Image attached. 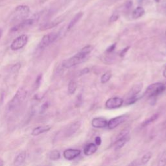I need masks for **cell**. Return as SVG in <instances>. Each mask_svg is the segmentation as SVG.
<instances>
[{
    "mask_svg": "<svg viewBox=\"0 0 166 166\" xmlns=\"http://www.w3.org/2000/svg\"><path fill=\"white\" fill-rule=\"evenodd\" d=\"M94 50V46L88 45L80 50L76 55L65 60L62 63V66L65 68H70L84 62Z\"/></svg>",
    "mask_w": 166,
    "mask_h": 166,
    "instance_id": "cell-1",
    "label": "cell"
},
{
    "mask_svg": "<svg viewBox=\"0 0 166 166\" xmlns=\"http://www.w3.org/2000/svg\"><path fill=\"white\" fill-rule=\"evenodd\" d=\"M27 95V92L26 90L24 88H20L16 92V94L14 95L11 101L9 102L8 105L9 110L13 111L19 108V106L21 105V103L26 98Z\"/></svg>",
    "mask_w": 166,
    "mask_h": 166,
    "instance_id": "cell-2",
    "label": "cell"
},
{
    "mask_svg": "<svg viewBox=\"0 0 166 166\" xmlns=\"http://www.w3.org/2000/svg\"><path fill=\"white\" fill-rule=\"evenodd\" d=\"M166 86L162 82H156L149 86L145 92V95L148 97H155L165 91Z\"/></svg>",
    "mask_w": 166,
    "mask_h": 166,
    "instance_id": "cell-3",
    "label": "cell"
},
{
    "mask_svg": "<svg viewBox=\"0 0 166 166\" xmlns=\"http://www.w3.org/2000/svg\"><path fill=\"white\" fill-rule=\"evenodd\" d=\"M30 8L27 5H19L14 10L13 14L14 21H23L28 18L30 14Z\"/></svg>",
    "mask_w": 166,
    "mask_h": 166,
    "instance_id": "cell-4",
    "label": "cell"
},
{
    "mask_svg": "<svg viewBox=\"0 0 166 166\" xmlns=\"http://www.w3.org/2000/svg\"><path fill=\"white\" fill-rule=\"evenodd\" d=\"M58 36V34L56 33H51L45 35L39 43L37 50L40 51L44 50L46 47L57 40Z\"/></svg>",
    "mask_w": 166,
    "mask_h": 166,
    "instance_id": "cell-5",
    "label": "cell"
},
{
    "mask_svg": "<svg viewBox=\"0 0 166 166\" xmlns=\"http://www.w3.org/2000/svg\"><path fill=\"white\" fill-rule=\"evenodd\" d=\"M38 19H39V16L35 15V16H33L32 18H28V19L27 18L25 19H24V20L21 21L20 23H18V25L14 26V27L12 28L11 31L12 32H16V31L21 30V29L27 27L31 26L35 23V21H37Z\"/></svg>",
    "mask_w": 166,
    "mask_h": 166,
    "instance_id": "cell-6",
    "label": "cell"
},
{
    "mask_svg": "<svg viewBox=\"0 0 166 166\" xmlns=\"http://www.w3.org/2000/svg\"><path fill=\"white\" fill-rule=\"evenodd\" d=\"M28 42V36L26 35H22L14 40L11 45L12 50L16 51L20 50L25 46Z\"/></svg>",
    "mask_w": 166,
    "mask_h": 166,
    "instance_id": "cell-7",
    "label": "cell"
},
{
    "mask_svg": "<svg viewBox=\"0 0 166 166\" xmlns=\"http://www.w3.org/2000/svg\"><path fill=\"white\" fill-rule=\"evenodd\" d=\"M123 104V99L121 97H114L107 100L105 106L108 109H116L121 107Z\"/></svg>",
    "mask_w": 166,
    "mask_h": 166,
    "instance_id": "cell-8",
    "label": "cell"
},
{
    "mask_svg": "<svg viewBox=\"0 0 166 166\" xmlns=\"http://www.w3.org/2000/svg\"><path fill=\"white\" fill-rule=\"evenodd\" d=\"M128 118V116L123 115L120 116L116 117V118H112L108 122V125L107 127L109 129H114L117 127L121 123H123L124 122L127 121Z\"/></svg>",
    "mask_w": 166,
    "mask_h": 166,
    "instance_id": "cell-9",
    "label": "cell"
},
{
    "mask_svg": "<svg viewBox=\"0 0 166 166\" xmlns=\"http://www.w3.org/2000/svg\"><path fill=\"white\" fill-rule=\"evenodd\" d=\"M81 126V123L80 121H75L74 123H71L69 126L67 127L64 131V135L65 137H70L75 134L76 132L79 130V128Z\"/></svg>",
    "mask_w": 166,
    "mask_h": 166,
    "instance_id": "cell-10",
    "label": "cell"
},
{
    "mask_svg": "<svg viewBox=\"0 0 166 166\" xmlns=\"http://www.w3.org/2000/svg\"><path fill=\"white\" fill-rule=\"evenodd\" d=\"M81 151L79 149H69L64 151L63 156L68 160H72L75 159V158L80 155Z\"/></svg>",
    "mask_w": 166,
    "mask_h": 166,
    "instance_id": "cell-11",
    "label": "cell"
},
{
    "mask_svg": "<svg viewBox=\"0 0 166 166\" xmlns=\"http://www.w3.org/2000/svg\"><path fill=\"white\" fill-rule=\"evenodd\" d=\"M107 125H108V121L103 118H95L92 121V125L94 128L102 129L106 127Z\"/></svg>",
    "mask_w": 166,
    "mask_h": 166,
    "instance_id": "cell-12",
    "label": "cell"
},
{
    "mask_svg": "<svg viewBox=\"0 0 166 166\" xmlns=\"http://www.w3.org/2000/svg\"><path fill=\"white\" fill-rule=\"evenodd\" d=\"M142 88H143L142 83H138V84L134 85L128 93L127 96V99L137 96L139 94V93L141 91Z\"/></svg>",
    "mask_w": 166,
    "mask_h": 166,
    "instance_id": "cell-13",
    "label": "cell"
},
{
    "mask_svg": "<svg viewBox=\"0 0 166 166\" xmlns=\"http://www.w3.org/2000/svg\"><path fill=\"white\" fill-rule=\"evenodd\" d=\"M129 139V135L116 139L115 143H114V149L116 151L121 149L122 147H123V146L125 145L126 143L127 142Z\"/></svg>",
    "mask_w": 166,
    "mask_h": 166,
    "instance_id": "cell-14",
    "label": "cell"
},
{
    "mask_svg": "<svg viewBox=\"0 0 166 166\" xmlns=\"http://www.w3.org/2000/svg\"><path fill=\"white\" fill-rule=\"evenodd\" d=\"M50 129H51V127L48 125L39 126L38 127L34 129L31 134H32L33 136H38L39 135V134L46 133V132L50 131Z\"/></svg>",
    "mask_w": 166,
    "mask_h": 166,
    "instance_id": "cell-15",
    "label": "cell"
},
{
    "mask_svg": "<svg viewBox=\"0 0 166 166\" xmlns=\"http://www.w3.org/2000/svg\"><path fill=\"white\" fill-rule=\"evenodd\" d=\"M97 150V145L95 143H89L85 147L84 149V153L85 155L90 156L94 154Z\"/></svg>",
    "mask_w": 166,
    "mask_h": 166,
    "instance_id": "cell-16",
    "label": "cell"
},
{
    "mask_svg": "<svg viewBox=\"0 0 166 166\" xmlns=\"http://www.w3.org/2000/svg\"><path fill=\"white\" fill-rule=\"evenodd\" d=\"M82 16H83V13H82V12H80V13H78L76 14V15H75L74 17V18H73V19H72V20L70 21V22L69 23V24H68L67 30L68 31H70L73 27H74L75 25H76L78 21H79L80 20V19H81Z\"/></svg>",
    "mask_w": 166,
    "mask_h": 166,
    "instance_id": "cell-17",
    "label": "cell"
},
{
    "mask_svg": "<svg viewBox=\"0 0 166 166\" xmlns=\"http://www.w3.org/2000/svg\"><path fill=\"white\" fill-rule=\"evenodd\" d=\"M26 155H27L25 151H23V152L18 154V155H17V157H16L15 160H14V165H22L25 161Z\"/></svg>",
    "mask_w": 166,
    "mask_h": 166,
    "instance_id": "cell-18",
    "label": "cell"
},
{
    "mask_svg": "<svg viewBox=\"0 0 166 166\" xmlns=\"http://www.w3.org/2000/svg\"><path fill=\"white\" fill-rule=\"evenodd\" d=\"M145 14V10L141 7H138L134 10L132 14V16L134 19H138L142 16Z\"/></svg>",
    "mask_w": 166,
    "mask_h": 166,
    "instance_id": "cell-19",
    "label": "cell"
},
{
    "mask_svg": "<svg viewBox=\"0 0 166 166\" xmlns=\"http://www.w3.org/2000/svg\"><path fill=\"white\" fill-rule=\"evenodd\" d=\"M158 117H159V114H154L153 116L150 117L149 118L146 119V120L144 121L142 124H141V127H145L146 126L149 125L150 124H151L157 120V119L158 118Z\"/></svg>",
    "mask_w": 166,
    "mask_h": 166,
    "instance_id": "cell-20",
    "label": "cell"
},
{
    "mask_svg": "<svg viewBox=\"0 0 166 166\" xmlns=\"http://www.w3.org/2000/svg\"><path fill=\"white\" fill-rule=\"evenodd\" d=\"M77 82L75 81V80H71L68 84V93L70 94H74L75 92V91L77 90Z\"/></svg>",
    "mask_w": 166,
    "mask_h": 166,
    "instance_id": "cell-21",
    "label": "cell"
},
{
    "mask_svg": "<svg viewBox=\"0 0 166 166\" xmlns=\"http://www.w3.org/2000/svg\"><path fill=\"white\" fill-rule=\"evenodd\" d=\"M49 158L51 160H57L60 158V153L58 150L51 151L49 154Z\"/></svg>",
    "mask_w": 166,
    "mask_h": 166,
    "instance_id": "cell-22",
    "label": "cell"
},
{
    "mask_svg": "<svg viewBox=\"0 0 166 166\" xmlns=\"http://www.w3.org/2000/svg\"><path fill=\"white\" fill-rule=\"evenodd\" d=\"M61 21H58V20H55L52 21V22H50V23H46L44 25H42L40 27V30H46V29H51L52 27H54L56 25H57L58 23L60 22Z\"/></svg>",
    "mask_w": 166,
    "mask_h": 166,
    "instance_id": "cell-23",
    "label": "cell"
},
{
    "mask_svg": "<svg viewBox=\"0 0 166 166\" xmlns=\"http://www.w3.org/2000/svg\"><path fill=\"white\" fill-rule=\"evenodd\" d=\"M151 157H152V153H151V152H148L146 154H145L141 159V164H146V163H148L151 160Z\"/></svg>",
    "mask_w": 166,
    "mask_h": 166,
    "instance_id": "cell-24",
    "label": "cell"
},
{
    "mask_svg": "<svg viewBox=\"0 0 166 166\" xmlns=\"http://www.w3.org/2000/svg\"><path fill=\"white\" fill-rule=\"evenodd\" d=\"M112 77V74L110 72H106L105 74H104L102 75L101 79V82L102 84H104L108 81V80L110 79V78Z\"/></svg>",
    "mask_w": 166,
    "mask_h": 166,
    "instance_id": "cell-25",
    "label": "cell"
},
{
    "mask_svg": "<svg viewBox=\"0 0 166 166\" xmlns=\"http://www.w3.org/2000/svg\"><path fill=\"white\" fill-rule=\"evenodd\" d=\"M158 165H166V151L162 153L160 157L159 162H158Z\"/></svg>",
    "mask_w": 166,
    "mask_h": 166,
    "instance_id": "cell-26",
    "label": "cell"
},
{
    "mask_svg": "<svg viewBox=\"0 0 166 166\" xmlns=\"http://www.w3.org/2000/svg\"><path fill=\"white\" fill-rule=\"evenodd\" d=\"M21 67V65L19 62L16 63V64H14L13 66L11 67V71L12 73H13V74H16V73L18 72L19 70H20V68Z\"/></svg>",
    "mask_w": 166,
    "mask_h": 166,
    "instance_id": "cell-27",
    "label": "cell"
},
{
    "mask_svg": "<svg viewBox=\"0 0 166 166\" xmlns=\"http://www.w3.org/2000/svg\"><path fill=\"white\" fill-rule=\"evenodd\" d=\"M42 74L39 75L37 77V78H36V80L35 83V90L38 89V88L40 86V83L42 81Z\"/></svg>",
    "mask_w": 166,
    "mask_h": 166,
    "instance_id": "cell-28",
    "label": "cell"
},
{
    "mask_svg": "<svg viewBox=\"0 0 166 166\" xmlns=\"http://www.w3.org/2000/svg\"><path fill=\"white\" fill-rule=\"evenodd\" d=\"M119 18V14L117 13H114L112 15V16L110 18V22H114V21H117Z\"/></svg>",
    "mask_w": 166,
    "mask_h": 166,
    "instance_id": "cell-29",
    "label": "cell"
},
{
    "mask_svg": "<svg viewBox=\"0 0 166 166\" xmlns=\"http://www.w3.org/2000/svg\"><path fill=\"white\" fill-rule=\"evenodd\" d=\"M48 106H49V104L48 103V102H46V103L44 104L42 106V107H41L40 113H44V112L46 110L48 109Z\"/></svg>",
    "mask_w": 166,
    "mask_h": 166,
    "instance_id": "cell-30",
    "label": "cell"
},
{
    "mask_svg": "<svg viewBox=\"0 0 166 166\" xmlns=\"http://www.w3.org/2000/svg\"><path fill=\"white\" fill-rule=\"evenodd\" d=\"M116 44H114L113 45H112L110 46V47H108V48L107 49V51L108 52H112L114 50V49L116 48Z\"/></svg>",
    "mask_w": 166,
    "mask_h": 166,
    "instance_id": "cell-31",
    "label": "cell"
},
{
    "mask_svg": "<svg viewBox=\"0 0 166 166\" xmlns=\"http://www.w3.org/2000/svg\"><path fill=\"white\" fill-rule=\"evenodd\" d=\"M96 145H100L101 143V139L99 136H97V137L96 138Z\"/></svg>",
    "mask_w": 166,
    "mask_h": 166,
    "instance_id": "cell-32",
    "label": "cell"
},
{
    "mask_svg": "<svg viewBox=\"0 0 166 166\" xmlns=\"http://www.w3.org/2000/svg\"><path fill=\"white\" fill-rule=\"evenodd\" d=\"M129 49V47H128V48H125L123 50H122V51L121 52V53H120V55H121V57H123V56L125 55V53L127 52V51H128V50Z\"/></svg>",
    "mask_w": 166,
    "mask_h": 166,
    "instance_id": "cell-33",
    "label": "cell"
},
{
    "mask_svg": "<svg viewBox=\"0 0 166 166\" xmlns=\"http://www.w3.org/2000/svg\"><path fill=\"white\" fill-rule=\"evenodd\" d=\"M89 72V69L88 68H84V70H82L81 71V72H80V75H83V74H88V73Z\"/></svg>",
    "mask_w": 166,
    "mask_h": 166,
    "instance_id": "cell-34",
    "label": "cell"
},
{
    "mask_svg": "<svg viewBox=\"0 0 166 166\" xmlns=\"http://www.w3.org/2000/svg\"><path fill=\"white\" fill-rule=\"evenodd\" d=\"M163 77H165L166 78V68L165 69L163 70Z\"/></svg>",
    "mask_w": 166,
    "mask_h": 166,
    "instance_id": "cell-35",
    "label": "cell"
},
{
    "mask_svg": "<svg viewBox=\"0 0 166 166\" xmlns=\"http://www.w3.org/2000/svg\"><path fill=\"white\" fill-rule=\"evenodd\" d=\"M2 33H3V31H2V29H0V38L1 37V36H2Z\"/></svg>",
    "mask_w": 166,
    "mask_h": 166,
    "instance_id": "cell-36",
    "label": "cell"
},
{
    "mask_svg": "<svg viewBox=\"0 0 166 166\" xmlns=\"http://www.w3.org/2000/svg\"><path fill=\"white\" fill-rule=\"evenodd\" d=\"M155 1H157V2H158V1H160V0H155Z\"/></svg>",
    "mask_w": 166,
    "mask_h": 166,
    "instance_id": "cell-37",
    "label": "cell"
},
{
    "mask_svg": "<svg viewBox=\"0 0 166 166\" xmlns=\"http://www.w3.org/2000/svg\"><path fill=\"white\" fill-rule=\"evenodd\" d=\"M165 127H166V121H165Z\"/></svg>",
    "mask_w": 166,
    "mask_h": 166,
    "instance_id": "cell-38",
    "label": "cell"
},
{
    "mask_svg": "<svg viewBox=\"0 0 166 166\" xmlns=\"http://www.w3.org/2000/svg\"><path fill=\"white\" fill-rule=\"evenodd\" d=\"M165 36H166V31H165Z\"/></svg>",
    "mask_w": 166,
    "mask_h": 166,
    "instance_id": "cell-39",
    "label": "cell"
}]
</instances>
